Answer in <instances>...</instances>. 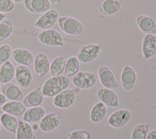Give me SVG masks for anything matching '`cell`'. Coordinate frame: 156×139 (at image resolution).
Returning a JSON list of instances; mask_svg holds the SVG:
<instances>
[{
	"instance_id": "1",
	"label": "cell",
	"mask_w": 156,
	"mask_h": 139,
	"mask_svg": "<svg viewBox=\"0 0 156 139\" xmlns=\"http://www.w3.org/2000/svg\"><path fill=\"white\" fill-rule=\"evenodd\" d=\"M69 84L70 80L66 76H52L43 83L41 91L44 96L52 98L61 91L67 89Z\"/></svg>"
},
{
	"instance_id": "2",
	"label": "cell",
	"mask_w": 156,
	"mask_h": 139,
	"mask_svg": "<svg viewBox=\"0 0 156 139\" xmlns=\"http://www.w3.org/2000/svg\"><path fill=\"white\" fill-rule=\"evenodd\" d=\"M80 89L76 87L67 88L56 96L52 100L53 105L58 109H66L71 107L76 101V94L80 91Z\"/></svg>"
},
{
	"instance_id": "3",
	"label": "cell",
	"mask_w": 156,
	"mask_h": 139,
	"mask_svg": "<svg viewBox=\"0 0 156 139\" xmlns=\"http://www.w3.org/2000/svg\"><path fill=\"white\" fill-rule=\"evenodd\" d=\"M60 29L65 34L69 35H79L84 31V26L77 19L68 16L58 18Z\"/></svg>"
},
{
	"instance_id": "4",
	"label": "cell",
	"mask_w": 156,
	"mask_h": 139,
	"mask_svg": "<svg viewBox=\"0 0 156 139\" xmlns=\"http://www.w3.org/2000/svg\"><path fill=\"white\" fill-rule=\"evenodd\" d=\"M98 74L93 72L79 71L73 76L71 82L80 90H88L93 87L97 82Z\"/></svg>"
},
{
	"instance_id": "5",
	"label": "cell",
	"mask_w": 156,
	"mask_h": 139,
	"mask_svg": "<svg viewBox=\"0 0 156 139\" xmlns=\"http://www.w3.org/2000/svg\"><path fill=\"white\" fill-rule=\"evenodd\" d=\"M38 38L42 44L46 46L62 47L64 45L62 34L54 29L43 30L39 33Z\"/></svg>"
},
{
	"instance_id": "6",
	"label": "cell",
	"mask_w": 156,
	"mask_h": 139,
	"mask_svg": "<svg viewBox=\"0 0 156 139\" xmlns=\"http://www.w3.org/2000/svg\"><path fill=\"white\" fill-rule=\"evenodd\" d=\"M102 46L98 44H89L82 46L77 54V58L82 63L94 61L99 56Z\"/></svg>"
},
{
	"instance_id": "7",
	"label": "cell",
	"mask_w": 156,
	"mask_h": 139,
	"mask_svg": "<svg viewBox=\"0 0 156 139\" xmlns=\"http://www.w3.org/2000/svg\"><path fill=\"white\" fill-rule=\"evenodd\" d=\"M132 113L127 109H121L113 112L107 119L108 124L112 127L119 129L125 126L131 119Z\"/></svg>"
},
{
	"instance_id": "8",
	"label": "cell",
	"mask_w": 156,
	"mask_h": 139,
	"mask_svg": "<svg viewBox=\"0 0 156 139\" xmlns=\"http://www.w3.org/2000/svg\"><path fill=\"white\" fill-rule=\"evenodd\" d=\"M98 77L101 85L109 89L118 88L119 84L117 82L112 71L105 65L99 66L98 71Z\"/></svg>"
},
{
	"instance_id": "9",
	"label": "cell",
	"mask_w": 156,
	"mask_h": 139,
	"mask_svg": "<svg viewBox=\"0 0 156 139\" xmlns=\"http://www.w3.org/2000/svg\"><path fill=\"white\" fill-rule=\"evenodd\" d=\"M96 96L99 101L106 107L117 108L119 105V99L118 94L112 90L107 88H100L96 92Z\"/></svg>"
},
{
	"instance_id": "10",
	"label": "cell",
	"mask_w": 156,
	"mask_h": 139,
	"mask_svg": "<svg viewBox=\"0 0 156 139\" xmlns=\"http://www.w3.org/2000/svg\"><path fill=\"white\" fill-rule=\"evenodd\" d=\"M59 18V13L55 9H49L43 13L35 22V27L46 30L51 28Z\"/></svg>"
},
{
	"instance_id": "11",
	"label": "cell",
	"mask_w": 156,
	"mask_h": 139,
	"mask_svg": "<svg viewBox=\"0 0 156 139\" xmlns=\"http://www.w3.org/2000/svg\"><path fill=\"white\" fill-rule=\"evenodd\" d=\"M15 78L17 84L23 88L30 86L33 80V76L28 66L18 65L15 68Z\"/></svg>"
},
{
	"instance_id": "12",
	"label": "cell",
	"mask_w": 156,
	"mask_h": 139,
	"mask_svg": "<svg viewBox=\"0 0 156 139\" xmlns=\"http://www.w3.org/2000/svg\"><path fill=\"white\" fill-rule=\"evenodd\" d=\"M136 79L135 71L130 65H125L122 70L120 76L121 84L123 89L126 91H132L135 85Z\"/></svg>"
},
{
	"instance_id": "13",
	"label": "cell",
	"mask_w": 156,
	"mask_h": 139,
	"mask_svg": "<svg viewBox=\"0 0 156 139\" xmlns=\"http://www.w3.org/2000/svg\"><path fill=\"white\" fill-rule=\"evenodd\" d=\"M60 116L55 112L46 114L40 121L39 128L44 132H51L55 129L60 124Z\"/></svg>"
},
{
	"instance_id": "14",
	"label": "cell",
	"mask_w": 156,
	"mask_h": 139,
	"mask_svg": "<svg viewBox=\"0 0 156 139\" xmlns=\"http://www.w3.org/2000/svg\"><path fill=\"white\" fill-rule=\"evenodd\" d=\"M12 59L18 64L30 66L34 64V57L32 53L24 48H16L12 52Z\"/></svg>"
},
{
	"instance_id": "15",
	"label": "cell",
	"mask_w": 156,
	"mask_h": 139,
	"mask_svg": "<svg viewBox=\"0 0 156 139\" xmlns=\"http://www.w3.org/2000/svg\"><path fill=\"white\" fill-rule=\"evenodd\" d=\"M33 65L35 74L40 77L46 75L49 71L50 62L49 59L43 52H39L35 55Z\"/></svg>"
},
{
	"instance_id": "16",
	"label": "cell",
	"mask_w": 156,
	"mask_h": 139,
	"mask_svg": "<svg viewBox=\"0 0 156 139\" xmlns=\"http://www.w3.org/2000/svg\"><path fill=\"white\" fill-rule=\"evenodd\" d=\"M141 51L145 59H149L156 54V35L146 34L142 41Z\"/></svg>"
},
{
	"instance_id": "17",
	"label": "cell",
	"mask_w": 156,
	"mask_h": 139,
	"mask_svg": "<svg viewBox=\"0 0 156 139\" xmlns=\"http://www.w3.org/2000/svg\"><path fill=\"white\" fill-rule=\"evenodd\" d=\"M1 91L7 99L11 101H20L24 98L23 91L17 85L11 82L2 84Z\"/></svg>"
},
{
	"instance_id": "18",
	"label": "cell",
	"mask_w": 156,
	"mask_h": 139,
	"mask_svg": "<svg viewBox=\"0 0 156 139\" xmlns=\"http://www.w3.org/2000/svg\"><path fill=\"white\" fill-rule=\"evenodd\" d=\"M138 28L146 34L156 35V23L150 16L145 15H140L136 19Z\"/></svg>"
},
{
	"instance_id": "19",
	"label": "cell",
	"mask_w": 156,
	"mask_h": 139,
	"mask_svg": "<svg viewBox=\"0 0 156 139\" xmlns=\"http://www.w3.org/2000/svg\"><path fill=\"white\" fill-rule=\"evenodd\" d=\"M44 100V96L41 87H37L28 93L23 101V104L26 107L40 106Z\"/></svg>"
},
{
	"instance_id": "20",
	"label": "cell",
	"mask_w": 156,
	"mask_h": 139,
	"mask_svg": "<svg viewBox=\"0 0 156 139\" xmlns=\"http://www.w3.org/2000/svg\"><path fill=\"white\" fill-rule=\"evenodd\" d=\"M26 9L33 13H44L51 8V3L48 0H24Z\"/></svg>"
},
{
	"instance_id": "21",
	"label": "cell",
	"mask_w": 156,
	"mask_h": 139,
	"mask_svg": "<svg viewBox=\"0 0 156 139\" xmlns=\"http://www.w3.org/2000/svg\"><path fill=\"white\" fill-rule=\"evenodd\" d=\"M46 115L45 109L41 107H29L26 110L23 114V119L28 123H35L40 121Z\"/></svg>"
},
{
	"instance_id": "22",
	"label": "cell",
	"mask_w": 156,
	"mask_h": 139,
	"mask_svg": "<svg viewBox=\"0 0 156 139\" xmlns=\"http://www.w3.org/2000/svg\"><path fill=\"white\" fill-rule=\"evenodd\" d=\"M121 5V0H104L99 8V12L102 15H112L120 10Z\"/></svg>"
},
{
	"instance_id": "23",
	"label": "cell",
	"mask_w": 156,
	"mask_h": 139,
	"mask_svg": "<svg viewBox=\"0 0 156 139\" xmlns=\"http://www.w3.org/2000/svg\"><path fill=\"white\" fill-rule=\"evenodd\" d=\"M107 113V107L101 101L96 102L90 112V119L93 123H99L105 117Z\"/></svg>"
},
{
	"instance_id": "24",
	"label": "cell",
	"mask_w": 156,
	"mask_h": 139,
	"mask_svg": "<svg viewBox=\"0 0 156 139\" xmlns=\"http://www.w3.org/2000/svg\"><path fill=\"white\" fill-rule=\"evenodd\" d=\"M15 138L16 139H34V129L32 126L24 121L18 120Z\"/></svg>"
},
{
	"instance_id": "25",
	"label": "cell",
	"mask_w": 156,
	"mask_h": 139,
	"mask_svg": "<svg viewBox=\"0 0 156 139\" xmlns=\"http://www.w3.org/2000/svg\"><path fill=\"white\" fill-rule=\"evenodd\" d=\"M4 112L15 116H19L24 114L26 107L20 101H11L5 103L2 107Z\"/></svg>"
},
{
	"instance_id": "26",
	"label": "cell",
	"mask_w": 156,
	"mask_h": 139,
	"mask_svg": "<svg viewBox=\"0 0 156 139\" xmlns=\"http://www.w3.org/2000/svg\"><path fill=\"white\" fill-rule=\"evenodd\" d=\"M15 68L13 64L9 60L0 66V83L4 84L10 82L15 76Z\"/></svg>"
},
{
	"instance_id": "27",
	"label": "cell",
	"mask_w": 156,
	"mask_h": 139,
	"mask_svg": "<svg viewBox=\"0 0 156 139\" xmlns=\"http://www.w3.org/2000/svg\"><path fill=\"white\" fill-rule=\"evenodd\" d=\"M0 123L7 131L15 134L18 127V120L16 116L4 113L0 117Z\"/></svg>"
},
{
	"instance_id": "28",
	"label": "cell",
	"mask_w": 156,
	"mask_h": 139,
	"mask_svg": "<svg viewBox=\"0 0 156 139\" xmlns=\"http://www.w3.org/2000/svg\"><path fill=\"white\" fill-rule=\"evenodd\" d=\"M66 59L64 56H57L54 58L50 63L49 72L52 76L61 75L64 71Z\"/></svg>"
},
{
	"instance_id": "29",
	"label": "cell",
	"mask_w": 156,
	"mask_h": 139,
	"mask_svg": "<svg viewBox=\"0 0 156 139\" xmlns=\"http://www.w3.org/2000/svg\"><path fill=\"white\" fill-rule=\"evenodd\" d=\"M80 68V62L76 56H71L65 63L64 73L67 77H73L79 72Z\"/></svg>"
},
{
	"instance_id": "30",
	"label": "cell",
	"mask_w": 156,
	"mask_h": 139,
	"mask_svg": "<svg viewBox=\"0 0 156 139\" xmlns=\"http://www.w3.org/2000/svg\"><path fill=\"white\" fill-rule=\"evenodd\" d=\"M151 125L149 123H140L132 129L130 139H146Z\"/></svg>"
},
{
	"instance_id": "31",
	"label": "cell",
	"mask_w": 156,
	"mask_h": 139,
	"mask_svg": "<svg viewBox=\"0 0 156 139\" xmlns=\"http://www.w3.org/2000/svg\"><path fill=\"white\" fill-rule=\"evenodd\" d=\"M13 29L12 21L7 17L0 23V42L7 39L12 34Z\"/></svg>"
},
{
	"instance_id": "32",
	"label": "cell",
	"mask_w": 156,
	"mask_h": 139,
	"mask_svg": "<svg viewBox=\"0 0 156 139\" xmlns=\"http://www.w3.org/2000/svg\"><path fill=\"white\" fill-rule=\"evenodd\" d=\"M12 49L9 45H2L0 46V66L9 60L11 57Z\"/></svg>"
},
{
	"instance_id": "33",
	"label": "cell",
	"mask_w": 156,
	"mask_h": 139,
	"mask_svg": "<svg viewBox=\"0 0 156 139\" xmlns=\"http://www.w3.org/2000/svg\"><path fill=\"white\" fill-rule=\"evenodd\" d=\"M68 139H90V133L85 130H74L67 134Z\"/></svg>"
},
{
	"instance_id": "34",
	"label": "cell",
	"mask_w": 156,
	"mask_h": 139,
	"mask_svg": "<svg viewBox=\"0 0 156 139\" xmlns=\"http://www.w3.org/2000/svg\"><path fill=\"white\" fill-rule=\"evenodd\" d=\"M15 8V2L12 0H0V12L5 13L12 12Z\"/></svg>"
},
{
	"instance_id": "35",
	"label": "cell",
	"mask_w": 156,
	"mask_h": 139,
	"mask_svg": "<svg viewBox=\"0 0 156 139\" xmlns=\"http://www.w3.org/2000/svg\"><path fill=\"white\" fill-rule=\"evenodd\" d=\"M146 139H156V128L149 132Z\"/></svg>"
},
{
	"instance_id": "36",
	"label": "cell",
	"mask_w": 156,
	"mask_h": 139,
	"mask_svg": "<svg viewBox=\"0 0 156 139\" xmlns=\"http://www.w3.org/2000/svg\"><path fill=\"white\" fill-rule=\"evenodd\" d=\"M7 102V98L2 93H0V107L2 106Z\"/></svg>"
},
{
	"instance_id": "37",
	"label": "cell",
	"mask_w": 156,
	"mask_h": 139,
	"mask_svg": "<svg viewBox=\"0 0 156 139\" xmlns=\"http://www.w3.org/2000/svg\"><path fill=\"white\" fill-rule=\"evenodd\" d=\"M48 1L50 2L51 4L57 6V5H58L61 3L62 0H48Z\"/></svg>"
},
{
	"instance_id": "38",
	"label": "cell",
	"mask_w": 156,
	"mask_h": 139,
	"mask_svg": "<svg viewBox=\"0 0 156 139\" xmlns=\"http://www.w3.org/2000/svg\"><path fill=\"white\" fill-rule=\"evenodd\" d=\"M5 17H6V16H5V15L4 13L0 12V23H1V22L4 20V18H5Z\"/></svg>"
},
{
	"instance_id": "39",
	"label": "cell",
	"mask_w": 156,
	"mask_h": 139,
	"mask_svg": "<svg viewBox=\"0 0 156 139\" xmlns=\"http://www.w3.org/2000/svg\"><path fill=\"white\" fill-rule=\"evenodd\" d=\"M12 1H13L14 2H16V3H21L24 2V0H12Z\"/></svg>"
},
{
	"instance_id": "40",
	"label": "cell",
	"mask_w": 156,
	"mask_h": 139,
	"mask_svg": "<svg viewBox=\"0 0 156 139\" xmlns=\"http://www.w3.org/2000/svg\"><path fill=\"white\" fill-rule=\"evenodd\" d=\"M3 113H4V110H3L2 108L0 107V117L1 116V115H2Z\"/></svg>"
},
{
	"instance_id": "41",
	"label": "cell",
	"mask_w": 156,
	"mask_h": 139,
	"mask_svg": "<svg viewBox=\"0 0 156 139\" xmlns=\"http://www.w3.org/2000/svg\"><path fill=\"white\" fill-rule=\"evenodd\" d=\"M1 125H0V130H1Z\"/></svg>"
},
{
	"instance_id": "42",
	"label": "cell",
	"mask_w": 156,
	"mask_h": 139,
	"mask_svg": "<svg viewBox=\"0 0 156 139\" xmlns=\"http://www.w3.org/2000/svg\"><path fill=\"white\" fill-rule=\"evenodd\" d=\"M0 91H1V86H0Z\"/></svg>"
}]
</instances>
